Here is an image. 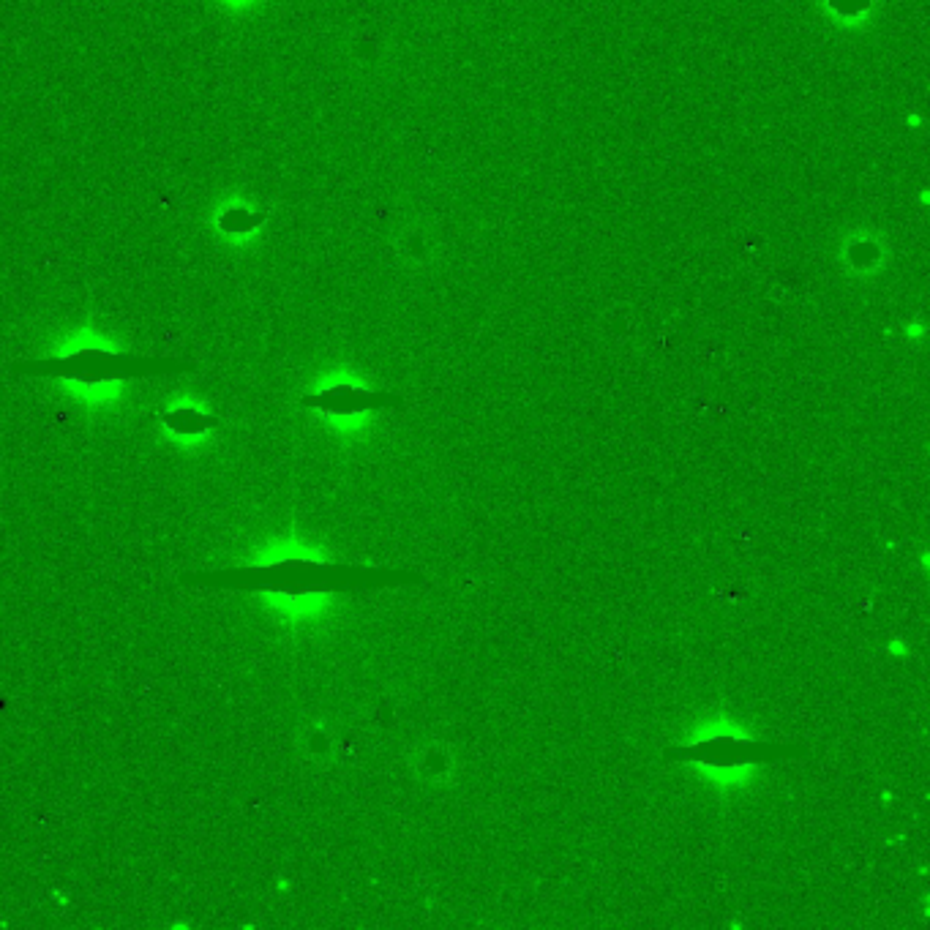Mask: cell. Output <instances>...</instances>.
I'll list each match as a JSON object with an SVG mask.
<instances>
[{"label":"cell","mask_w":930,"mask_h":930,"mask_svg":"<svg viewBox=\"0 0 930 930\" xmlns=\"http://www.w3.org/2000/svg\"><path fill=\"white\" fill-rule=\"evenodd\" d=\"M17 371L25 374H44V377H63V380H126V377H145V374H164V371L194 369L191 363L170 358H134L126 352L110 350H80L58 358L28 360L17 363Z\"/></svg>","instance_id":"cell-1"},{"label":"cell","mask_w":930,"mask_h":930,"mask_svg":"<svg viewBox=\"0 0 930 930\" xmlns=\"http://www.w3.org/2000/svg\"><path fill=\"white\" fill-rule=\"evenodd\" d=\"M808 756V748L794 742H764L737 737V734H715L707 740L682 745V748H666V761H690L704 764L712 770H734V767H759V764H775V761L802 759Z\"/></svg>","instance_id":"cell-2"},{"label":"cell","mask_w":930,"mask_h":930,"mask_svg":"<svg viewBox=\"0 0 930 930\" xmlns=\"http://www.w3.org/2000/svg\"><path fill=\"white\" fill-rule=\"evenodd\" d=\"M300 404L311 407V410L328 412V415H358V412L393 410V407H401L404 399L396 393H388V390H369L341 382V385H330V388L317 390L311 396H303Z\"/></svg>","instance_id":"cell-3"},{"label":"cell","mask_w":930,"mask_h":930,"mask_svg":"<svg viewBox=\"0 0 930 930\" xmlns=\"http://www.w3.org/2000/svg\"><path fill=\"white\" fill-rule=\"evenodd\" d=\"M159 426L175 445H189V442H202L210 431L219 429V418L197 404H175V407L161 410Z\"/></svg>","instance_id":"cell-4"},{"label":"cell","mask_w":930,"mask_h":930,"mask_svg":"<svg viewBox=\"0 0 930 930\" xmlns=\"http://www.w3.org/2000/svg\"><path fill=\"white\" fill-rule=\"evenodd\" d=\"M262 221H265V213H251V210L232 208L221 216L219 227L227 232H243V230H251V227H257V224H262Z\"/></svg>","instance_id":"cell-5"}]
</instances>
